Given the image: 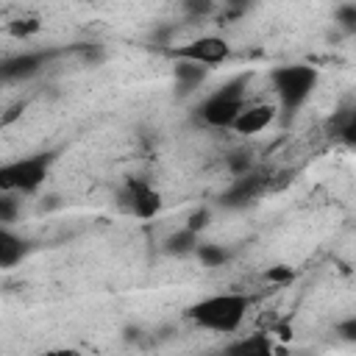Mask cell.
Instances as JSON below:
<instances>
[{"label": "cell", "mask_w": 356, "mask_h": 356, "mask_svg": "<svg viewBox=\"0 0 356 356\" xmlns=\"http://www.w3.org/2000/svg\"><path fill=\"white\" fill-rule=\"evenodd\" d=\"M250 309V295L245 292H217L206 295L197 303L189 306V320L206 331L214 334H236L239 325L245 323Z\"/></svg>", "instance_id": "6da1fadb"}, {"label": "cell", "mask_w": 356, "mask_h": 356, "mask_svg": "<svg viewBox=\"0 0 356 356\" xmlns=\"http://www.w3.org/2000/svg\"><path fill=\"white\" fill-rule=\"evenodd\" d=\"M317 70L309 64H284L270 72V86L275 95V103L284 114H295L314 92L317 86Z\"/></svg>", "instance_id": "7a4b0ae2"}, {"label": "cell", "mask_w": 356, "mask_h": 356, "mask_svg": "<svg viewBox=\"0 0 356 356\" xmlns=\"http://www.w3.org/2000/svg\"><path fill=\"white\" fill-rule=\"evenodd\" d=\"M248 81L245 78H234L228 83H222L220 89H214L200 106H197V117L209 125V128H231L236 114L242 111V106L248 103V92H245Z\"/></svg>", "instance_id": "3957f363"}, {"label": "cell", "mask_w": 356, "mask_h": 356, "mask_svg": "<svg viewBox=\"0 0 356 356\" xmlns=\"http://www.w3.org/2000/svg\"><path fill=\"white\" fill-rule=\"evenodd\" d=\"M50 164H53L50 153H36V156H22L14 161H6L0 167V189L11 192V195H31L44 184Z\"/></svg>", "instance_id": "277c9868"}, {"label": "cell", "mask_w": 356, "mask_h": 356, "mask_svg": "<svg viewBox=\"0 0 356 356\" xmlns=\"http://www.w3.org/2000/svg\"><path fill=\"white\" fill-rule=\"evenodd\" d=\"M117 206L136 220H150L161 209V195L147 178H125L117 189Z\"/></svg>", "instance_id": "5b68a950"}, {"label": "cell", "mask_w": 356, "mask_h": 356, "mask_svg": "<svg viewBox=\"0 0 356 356\" xmlns=\"http://www.w3.org/2000/svg\"><path fill=\"white\" fill-rule=\"evenodd\" d=\"M170 53L181 61H195V64H203V67H214V64H222L231 56V44L222 36L206 33V36H197L186 44L170 47Z\"/></svg>", "instance_id": "8992f818"}, {"label": "cell", "mask_w": 356, "mask_h": 356, "mask_svg": "<svg viewBox=\"0 0 356 356\" xmlns=\"http://www.w3.org/2000/svg\"><path fill=\"white\" fill-rule=\"evenodd\" d=\"M278 103L275 100H248L242 106V111L236 114L231 131L242 134V136H253V134H261L267 125H273V120L278 117Z\"/></svg>", "instance_id": "52a82bcc"}, {"label": "cell", "mask_w": 356, "mask_h": 356, "mask_svg": "<svg viewBox=\"0 0 356 356\" xmlns=\"http://www.w3.org/2000/svg\"><path fill=\"white\" fill-rule=\"evenodd\" d=\"M44 61H47L44 53H19V56H14V58H6L3 75H6V81L28 78V75L39 72V67H44Z\"/></svg>", "instance_id": "ba28073f"}, {"label": "cell", "mask_w": 356, "mask_h": 356, "mask_svg": "<svg viewBox=\"0 0 356 356\" xmlns=\"http://www.w3.org/2000/svg\"><path fill=\"white\" fill-rule=\"evenodd\" d=\"M25 239L19 236V234H14L11 231V225H3L0 228V264L8 270V267H14L17 261H22V256H25Z\"/></svg>", "instance_id": "9c48e42d"}, {"label": "cell", "mask_w": 356, "mask_h": 356, "mask_svg": "<svg viewBox=\"0 0 356 356\" xmlns=\"http://www.w3.org/2000/svg\"><path fill=\"white\" fill-rule=\"evenodd\" d=\"M200 248V239H197V231L184 225L178 234H172L167 239V253H175V256H186V253H197Z\"/></svg>", "instance_id": "30bf717a"}, {"label": "cell", "mask_w": 356, "mask_h": 356, "mask_svg": "<svg viewBox=\"0 0 356 356\" xmlns=\"http://www.w3.org/2000/svg\"><path fill=\"white\" fill-rule=\"evenodd\" d=\"M206 72H209V67L195 64V61H181V58H178L175 81H178V86H181L184 92H189L192 86H200V81L206 78Z\"/></svg>", "instance_id": "8fae6325"}, {"label": "cell", "mask_w": 356, "mask_h": 356, "mask_svg": "<svg viewBox=\"0 0 356 356\" xmlns=\"http://www.w3.org/2000/svg\"><path fill=\"white\" fill-rule=\"evenodd\" d=\"M273 345L267 339V334H250L234 345H228V353H270Z\"/></svg>", "instance_id": "7c38bea8"}, {"label": "cell", "mask_w": 356, "mask_h": 356, "mask_svg": "<svg viewBox=\"0 0 356 356\" xmlns=\"http://www.w3.org/2000/svg\"><path fill=\"white\" fill-rule=\"evenodd\" d=\"M334 19H337V25H339L345 33H356V0L339 3L337 11H334Z\"/></svg>", "instance_id": "4fadbf2b"}, {"label": "cell", "mask_w": 356, "mask_h": 356, "mask_svg": "<svg viewBox=\"0 0 356 356\" xmlns=\"http://www.w3.org/2000/svg\"><path fill=\"white\" fill-rule=\"evenodd\" d=\"M184 8H186V14H189L192 19H203V17L214 14L217 3H214V0H184Z\"/></svg>", "instance_id": "5bb4252c"}, {"label": "cell", "mask_w": 356, "mask_h": 356, "mask_svg": "<svg viewBox=\"0 0 356 356\" xmlns=\"http://www.w3.org/2000/svg\"><path fill=\"white\" fill-rule=\"evenodd\" d=\"M197 256H200V261H206L209 267L222 264V261L228 259L225 250H220V248H214V245H203V242H200V248H197Z\"/></svg>", "instance_id": "9a60e30c"}, {"label": "cell", "mask_w": 356, "mask_h": 356, "mask_svg": "<svg viewBox=\"0 0 356 356\" xmlns=\"http://www.w3.org/2000/svg\"><path fill=\"white\" fill-rule=\"evenodd\" d=\"M14 214H17L14 197H11V192H3V200H0V222H3V225H11Z\"/></svg>", "instance_id": "2e32d148"}, {"label": "cell", "mask_w": 356, "mask_h": 356, "mask_svg": "<svg viewBox=\"0 0 356 356\" xmlns=\"http://www.w3.org/2000/svg\"><path fill=\"white\" fill-rule=\"evenodd\" d=\"M337 334H339L342 339H348V342H356V317L342 320V323L337 325Z\"/></svg>", "instance_id": "e0dca14e"}, {"label": "cell", "mask_w": 356, "mask_h": 356, "mask_svg": "<svg viewBox=\"0 0 356 356\" xmlns=\"http://www.w3.org/2000/svg\"><path fill=\"white\" fill-rule=\"evenodd\" d=\"M206 220H209V209H203V211L192 214L186 225H189V228H195V231H200V228H206Z\"/></svg>", "instance_id": "ac0fdd59"}, {"label": "cell", "mask_w": 356, "mask_h": 356, "mask_svg": "<svg viewBox=\"0 0 356 356\" xmlns=\"http://www.w3.org/2000/svg\"><path fill=\"white\" fill-rule=\"evenodd\" d=\"M222 3H225V6H231V8H245L250 0H222Z\"/></svg>", "instance_id": "d6986e66"}]
</instances>
